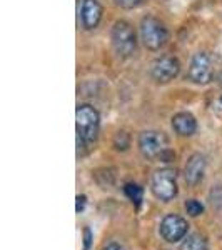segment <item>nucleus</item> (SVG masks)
I'll return each instance as SVG.
<instances>
[{
  "mask_svg": "<svg viewBox=\"0 0 222 250\" xmlns=\"http://www.w3.org/2000/svg\"><path fill=\"white\" fill-rule=\"evenodd\" d=\"M100 130V115L89 104H80L75 110V132H77L79 155L86 154L92 145H95Z\"/></svg>",
  "mask_w": 222,
  "mask_h": 250,
  "instance_id": "1",
  "label": "nucleus"
},
{
  "mask_svg": "<svg viewBox=\"0 0 222 250\" xmlns=\"http://www.w3.org/2000/svg\"><path fill=\"white\" fill-rule=\"evenodd\" d=\"M112 47L120 59H129L137 50V34L127 20H117L111 32Z\"/></svg>",
  "mask_w": 222,
  "mask_h": 250,
  "instance_id": "2",
  "label": "nucleus"
},
{
  "mask_svg": "<svg viewBox=\"0 0 222 250\" xmlns=\"http://www.w3.org/2000/svg\"><path fill=\"white\" fill-rule=\"evenodd\" d=\"M140 40L147 50L159 52L169 40V34L164 22H160L154 15L144 17L140 20Z\"/></svg>",
  "mask_w": 222,
  "mask_h": 250,
  "instance_id": "3",
  "label": "nucleus"
},
{
  "mask_svg": "<svg viewBox=\"0 0 222 250\" xmlns=\"http://www.w3.org/2000/svg\"><path fill=\"white\" fill-rule=\"evenodd\" d=\"M151 190L154 197L160 202H171L177 197L179 187H177V172L174 168H159L152 173Z\"/></svg>",
  "mask_w": 222,
  "mask_h": 250,
  "instance_id": "4",
  "label": "nucleus"
},
{
  "mask_svg": "<svg viewBox=\"0 0 222 250\" xmlns=\"http://www.w3.org/2000/svg\"><path fill=\"white\" fill-rule=\"evenodd\" d=\"M137 147H139V152L145 159H160V155L169 148V139L160 130H144L139 135Z\"/></svg>",
  "mask_w": 222,
  "mask_h": 250,
  "instance_id": "5",
  "label": "nucleus"
},
{
  "mask_svg": "<svg viewBox=\"0 0 222 250\" xmlns=\"http://www.w3.org/2000/svg\"><path fill=\"white\" fill-rule=\"evenodd\" d=\"M180 74V62L174 55H160L151 65V77L155 83H169Z\"/></svg>",
  "mask_w": 222,
  "mask_h": 250,
  "instance_id": "6",
  "label": "nucleus"
},
{
  "mask_svg": "<svg viewBox=\"0 0 222 250\" xmlns=\"http://www.w3.org/2000/svg\"><path fill=\"white\" fill-rule=\"evenodd\" d=\"M189 232V222L182 215L177 213H167L159 225L160 237L169 242V244H177V242L184 240Z\"/></svg>",
  "mask_w": 222,
  "mask_h": 250,
  "instance_id": "7",
  "label": "nucleus"
},
{
  "mask_svg": "<svg viewBox=\"0 0 222 250\" xmlns=\"http://www.w3.org/2000/svg\"><path fill=\"white\" fill-rule=\"evenodd\" d=\"M189 80L197 85H207L212 80V59L207 52H197L189 65Z\"/></svg>",
  "mask_w": 222,
  "mask_h": 250,
  "instance_id": "8",
  "label": "nucleus"
},
{
  "mask_svg": "<svg viewBox=\"0 0 222 250\" xmlns=\"http://www.w3.org/2000/svg\"><path fill=\"white\" fill-rule=\"evenodd\" d=\"M79 23L84 30H94L102 20L104 9L99 0H79L77 2Z\"/></svg>",
  "mask_w": 222,
  "mask_h": 250,
  "instance_id": "9",
  "label": "nucleus"
},
{
  "mask_svg": "<svg viewBox=\"0 0 222 250\" xmlns=\"http://www.w3.org/2000/svg\"><path fill=\"white\" fill-rule=\"evenodd\" d=\"M205 167H207V162H205V157L202 154L196 152V154L189 157L184 165V179L189 187H197L202 182L205 175Z\"/></svg>",
  "mask_w": 222,
  "mask_h": 250,
  "instance_id": "10",
  "label": "nucleus"
},
{
  "mask_svg": "<svg viewBox=\"0 0 222 250\" xmlns=\"http://www.w3.org/2000/svg\"><path fill=\"white\" fill-rule=\"evenodd\" d=\"M172 128H174L177 135L191 137L197 130V120L189 112H179V114L172 117Z\"/></svg>",
  "mask_w": 222,
  "mask_h": 250,
  "instance_id": "11",
  "label": "nucleus"
},
{
  "mask_svg": "<svg viewBox=\"0 0 222 250\" xmlns=\"http://www.w3.org/2000/svg\"><path fill=\"white\" fill-rule=\"evenodd\" d=\"M180 250H209L207 239L199 232L191 233V235L185 237L184 242L180 244Z\"/></svg>",
  "mask_w": 222,
  "mask_h": 250,
  "instance_id": "12",
  "label": "nucleus"
},
{
  "mask_svg": "<svg viewBox=\"0 0 222 250\" xmlns=\"http://www.w3.org/2000/svg\"><path fill=\"white\" fill-rule=\"evenodd\" d=\"M124 193H126V197L132 202V205L139 210L140 205H142V200H144V188L140 187L139 184L127 182L124 185Z\"/></svg>",
  "mask_w": 222,
  "mask_h": 250,
  "instance_id": "13",
  "label": "nucleus"
},
{
  "mask_svg": "<svg viewBox=\"0 0 222 250\" xmlns=\"http://www.w3.org/2000/svg\"><path fill=\"white\" fill-rule=\"evenodd\" d=\"M184 208H185V212H187L189 217H199L204 213V205L196 199L187 200V202L184 204Z\"/></svg>",
  "mask_w": 222,
  "mask_h": 250,
  "instance_id": "14",
  "label": "nucleus"
},
{
  "mask_svg": "<svg viewBox=\"0 0 222 250\" xmlns=\"http://www.w3.org/2000/svg\"><path fill=\"white\" fill-rule=\"evenodd\" d=\"M209 200H211L214 208L221 210L222 208V185H216V187L209 192Z\"/></svg>",
  "mask_w": 222,
  "mask_h": 250,
  "instance_id": "15",
  "label": "nucleus"
},
{
  "mask_svg": "<svg viewBox=\"0 0 222 250\" xmlns=\"http://www.w3.org/2000/svg\"><path fill=\"white\" fill-rule=\"evenodd\" d=\"M131 145V140H129V135L126 132H119L114 139V147L117 150H127V147Z\"/></svg>",
  "mask_w": 222,
  "mask_h": 250,
  "instance_id": "16",
  "label": "nucleus"
},
{
  "mask_svg": "<svg viewBox=\"0 0 222 250\" xmlns=\"http://www.w3.org/2000/svg\"><path fill=\"white\" fill-rule=\"evenodd\" d=\"M115 5H119L120 9H135V7H139L140 3H142V0H114Z\"/></svg>",
  "mask_w": 222,
  "mask_h": 250,
  "instance_id": "17",
  "label": "nucleus"
},
{
  "mask_svg": "<svg viewBox=\"0 0 222 250\" xmlns=\"http://www.w3.org/2000/svg\"><path fill=\"white\" fill-rule=\"evenodd\" d=\"M92 239H94V235H92V230L89 227H84V249L82 250H90V245H92Z\"/></svg>",
  "mask_w": 222,
  "mask_h": 250,
  "instance_id": "18",
  "label": "nucleus"
},
{
  "mask_svg": "<svg viewBox=\"0 0 222 250\" xmlns=\"http://www.w3.org/2000/svg\"><path fill=\"white\" fill-rule=\"evenodd\" d=\"M86 204H87V197L86 195H77V205H75V212L82 213L84 208H86Z\"/></svg>",
  "mask_w": 222,
  "mask_h": 250,
  "instance_id": "19",
  "label": "nucleus"
},
{
  "mask_svg": "<svg viewBox=\"0 0 222 250\" xmlns=\"http://www.w3.org/2000/svg\"><path fill=\"white\" fill-rule=\"evenodd\" d=\"M100 250H126V249H124V245L119 244V242H109V244L104 245Z\"/></svg>",
  "mask_w": 222,
  "mask_h": 250,
  "instance_id": "20",
  "label": "nucleus"
},
{
  "mask_svg": "<svg viewBox=\"0 0 222 250\" xmlns=\"http://www.w3.org/2000/svg\"><path fill=\"white\" fill-rule=\"evenodd\" d=\"M221 104H222V97H221Z\"/></svg>",
  "mask_w": 222,
  "mask_h": 250,
  "instance_id": "21",
  "label": "nucleus"
}]
</instances>
